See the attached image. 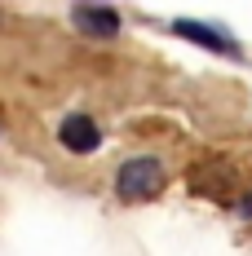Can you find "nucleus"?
<instances>
[{
    "instance_id": "obj_4",
    "label": "nucleus",
    "mask_w": 252,
    "mask_h": 256,
    "mask_svg": "<svg viewBox=\"0 0 252 256\" xmlns=\"http://www.w3.org/2000/svg\"><path fill=\"white\" fill-rule=\"evenodd\" d=\"M102 142H106V132H102V124L89 115V110L62 115V124H58V146H62L67 154H98Z\"/></svg>"
},
{
    "instance_id": "obj_5",
    "label": "nucleus",
    "mask_w": 252,
    "mask_h": 256,
    "mask_svg": "<svg viewBox=\"0 0 252 256\" xmlns=\"http://www.w3.org/2000/svg\"><path fill=\"white\" fill-rule=\"evenodd\" d=\"M234 216H239V221H252V190L239 199V204H234Z\"/></svg>"
},
{
    "instance_id": "obj_3",
    "label": "nucleus",
    "mask_w": 252,
    "mask_h": 256,
    "mask_svg": "<svg viewBox=\"0 0 252 256\" xmlns=\"http://www.w3.org/2000/svg\"><path fill=\"white\" fill-rule=\"evenodd\" d=\"M71 26H76L80 36H89V40H115V36L124 31V18H120L115 4L76 0V4H71Z\"/></svg>"
},
{
    "instance_id": "obj_2",
    "label": "nucleus",
    "mask_w": 252,
    "mask_h": 256,
    "mask_svg": "<svg viewBox=\"0 0 252 256\" xmlns=\"http://www.w3.org/2000/svg\"><path fill=\"white\" fill-rule=\"evenodd\" d=\"M177 40H186V44H199V49L217 53V58H230V62H239L243 49H239V40L230 36L226 26H212V22H199V18H173L168 22Z\"/></svg>"
},
{
    "instance_id": "obj_1",
    "label": "nucleus",
    "mask_w": 252,
    "mask_h": 256,
    "mask_svg": "<svg viewBox=\"0 0 252 256\" xmlns=\"http://www.w3.org/2000/svg\"><path fill=\"white\" fill-rule=\"evenodd\" d=\"M164 181H168V172H164V164H159L155 154H128L124 164L115 168L111 186H115V199L133 208V204L155 199V194L164 190Z\"/></svg>"
}]
</instances>
